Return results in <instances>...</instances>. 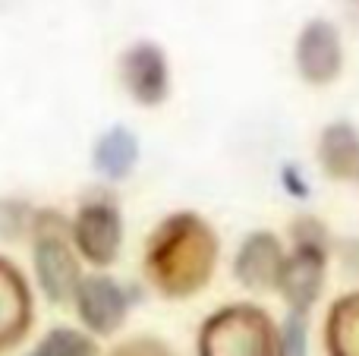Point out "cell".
I'll return each mask as SVG.
<instances>
[{
	"label": "cell",
	"instance_id": "1",
	"mask_svg": "<svg viewBox=\"0 0 359 356\" xmlns=\"http://www.w3.org/2000/svg\"><path fill=\"white\" fill-rule=\"evenodd\" d=\"M215 227L198 212H174L145 240V278L168 300H186L208 287L217 268Z\"/></svg>",
	"mask_w": 359,
	"mask_h": 356
},
{
	"label": "cell",
	"instance_id": "2",
	"mask_svg": "<svg viewBox=\"0 0 359 356\" xmlns=\"http://www.w3.org/2000/svg\"><path fill=\"white\" fill-rule=\"evenodd\" d=\"M196 356H284L280 322L255 303H227L202 322Z\"/></svg>",
	"mask_w": 359,
	"mask_h": 356
},
{
	"label": "cell",
	"instance_id": "3",
	"mask_svg": "<svg viewBox=\"0 0 359 356\" xmlns=\"http://www.w3.org/2000/svg\"><path fill=\"white\" fill-rule=\"evenodd\" d=\"M32 262L38 287L50 303H73L82 281L79 252L73 246L69 221L54 208H38L32 221Z\"/></svg>",
	"mask_w": 359,
	"mask_h": 356
},
{
	"label": "cell",
	"instance_id": "4",
	"mask_svg": "<svg viewBox=\"0 0 359 356\" xmlns=\"http://www.w3.org/2000/svg\"><path fill=\"white\" fill-rule=\"evenodd\" d=\"M73 246L79 259H86L95 268H107L117 262L120 246H123V214H120L114 196L95 193L82 199L69 221Z\"/></svg>",
	"mask_w": 359,
	"mask_h": 356
},
{
	"label": "cell",
	"instance_id": "5",
	"mask_svg": "<svg viewBox=\"0 0 359 356\" xmlns=\"http://www.w3.org/2000/svg\"><path fill=\"white\" fill-rule=\"evenodd\" d=\"M73 306L92 338H111V334H117L123 328L126 315H130L133 294L117 278L95 271V275H82L73 296Z\"/></svg>",
	"mask_w": 359,
	"mask_h": 356
},
{
	"label": "cell",
	"instance_id": "6",
	"mask_svg": "<svg viewBox=\"0 0 359 356\" xmlns=\"http://www.w3.org/2000/svg\"><path fill=\"white\" fill-rule=\"evenodd\" d=\"M328 281V252L309 249V246H293L284 259V268L278 278V294L284 296L290 313H306L318 303Z\"/></svg>",
	"mask_w": 359,
	"mask_h": 356
},
{
	"label": "cell",
	"instance_id": "7",
	"mask_svg": "<svg viewBox=\"0 0 359 356\" xmlns=\"http://www.w3.org/2000/svg\"><path fill=\"white\" fill-rule=\"evenodd\" d=\"M120 79L126 92L145 107H155L170 92L168 54L155 41H136L120 54Z\"/></svg>",
	"mask_w": 359,
	"mask_h": 356
},
{
	"label": "cell",
	"instance_id": "8",
	"mask_svg": "<svg viewBox=\"0 0 359 356\" xmlns=\"http://www.w3.org/2000/svg\"><path fill=\"white\" fill-rule=\"evenodd\" d=\"M344 63L341 35L328 19H309L297 38V69L309 85H328Z\"/></svg>",
	"mask_w": 359,
	"mask_h": 356
},
{
	"label": "cell",
	"instance_id": "9",
	"mask_svg": "<svg viewBox=\"0 0 359 356\" xmlns=\"http://www.w3.org/2000/svg\"><path fill=\"white\" fill-rule=\"evenodd\" d=\"M287 249L280 243L278 233L271 231H252L240 243L233 259V278L252 294H265V290H278V278L284 268Z\"/></svg>",
	"mask_w": 359,
	"mask_h": 356
},
{
	"label": "cell",
	"instance_id": "10",
	"mask_svg": "<svg viewBox=\"0 0 359 356\" xmlns=\"http://www.w3.org/2000/svg\"><path fill=\"white\" fill-rule=\"evenodd\" d=\"M32 325V290L25 275L0 256V353L16 347Z\"/></svg>",
	"mask_w": 359,
	"mask_h": 356
},
{
	"label": "cell",
	"instance_id": "11",
	"mask_svg": "<svg viewBox=\"0 0 359 356\" xmlns=\"http://www.w3.org/2000/svg\"><path fill=\"white\" fill-rule=\"evenodd\" d=\"M318 164L331 180H359V130L347 120H334L318 136Z\"/></svg>",
	"mask_w": 359,
	"mask_h": 356
},
{
	"label": "cell",
	"instance_id": "12",
	"mask_svg": "<svg viewBox=\"0 0 359 356\" xmlns=\"http://www.w3.org/2000/svg\"><path fill=\"white\" fill-rule=\"evenodd\" d=\"M325 353L359 356V290L337 296L325 315Z\"/></svg>",
	"mask_w": 359,
	"mask_h": 356
},
{
	"label": "cell",
	"instance_id": "13",
	"mask_svg": "<svg viewBox=\"0 0 359 356\" xmlns=\"http://www.w3.org/2000/svg\"><path fill=\"white\" fill-rule=\"evenodd\" d=\"M95 170L107 180H126L139 161V139L126 126H111L95 142Z\"/></svg>",
	"mask_w": 359,
	"mask_h": 356
},
{
	"label": "cell",
	"instance_id": "14",
	"mask_svg": "<svg viewBox=\"0 0 359 356\" xmlns=\"http://www.w3.org/2000/svg\"><path fill=\"white\" fill-rule=\"evenodd\" d=\"M32 356H98V341L79 328L57 325L38 341Z\"/></svg>",
	"mask_w": 359,
	"mask_h": 356
},
{
	"label": "cell",
	"instance_id": "15",
	"mask_svg": "<svg viewBox=\"0 0 359 356\" xmlns=\"http://www.w3.org/2000/svg\"><path fill=\"white\" fill-rule=\"evenodd\" d=\"M32 221H35V208L22 199H4L0 202V237L19 240L22 233H32Z\"/></svg>",
	"mask_w": 359,
	"mask_h": 356
},
{
	"label": "cell",
	"instance_id": "16",
	"mask_svg": "<svg viewBox=\"0 0 359 356\" xmlns=\"http://www.w3.org/2000/svg\"><path fill=\"white\" fill-rule=\"evenodd\" d=\"M290 240L293 246H309V249H331V233L322 218L316 214H299L290 224Z\"/></svg>",
	"mask_w": 359,
	"mask_h": 356
},
{
	"label": "cell",
	"instance_id": "17",
	"mask_svg": "<svg viewBox=\"0 0 359 356\" xmlns=\"http://www.w3.org/2000/svg\"><path fill=\"white\" fill-rule=\"evenodd\" d=\"M280 347H284V356H309V315L287 313L280 325Z\"/></svg>",
	"mask_w": 359,
	"mask_h": 356
},
{
	"label": "cell",
	"instance_id": "18",
	"mask_svg": "<svg viewBox=\"0 0 359 356\" xmlns=\"http://www.w3.org/2000/svg\"><path fill=\"white\" fill-rule=\"evenodd\" d=\"M107 356H177L164 344L161 338H151V334H139V338H130L123 344H117Z\"/></svg>",
	"mask_w": 359,
	"mask_h": 356
},
{
	"label": "cell",
	"instance_id": "19",
	"mask_svg": "<svg viewBox=\"0 0 359 356\" xmlns=\"http://www.w3.org/2000/svg\"><path fill=\"white\" fill-rule=\"evenodd\" d=\"M280 183H284V189L293 199H306V196H309V183H306L303 170H299L297 164H284V167H280Z\"/></svg>",
	"mask_w": 359,
	"mask_h": 356
},
{
	"label": "cell",
	"instance_id": "20",
	"mask_svg": "<svg viewBox=\"0 0 359 356\" xmlns=\"http://www.w3.org/2000/svg\"><path fill=\"white\" fill-rule=\"evenodd\" d=\"M344 262L350 265V271H359V240L344 243Z\"/></svg>",
	"mask_w": 359,
	"mask_h": 356
}]
</instances>
